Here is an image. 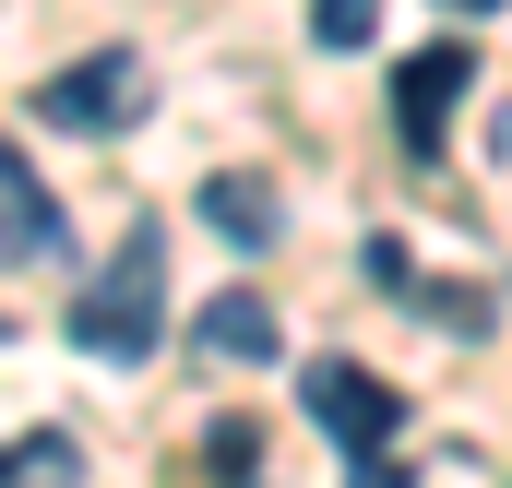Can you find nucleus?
<instances>
[{"instance_id": "1", "label": "nucleus", "mask_w": 512, "mask_h": 488, "mask_svg": "<svg viewBox=\"0 0 512 488\" xmlns=\"http://www.w3.org/2000/svg\"><path fill=\"white\" fill-rule=\"evenodd\" d=\"M155 322H167V274H155V239H131L120 274H96V286L72 298V358L143 369V358H155Z\"/></svg>"}, {"instance_id": "2", "label": "nucleus", "mask_w": 512, "mask_h": 488, "mask_svg": "<svg viewBox=\"0 0 512 488\" xmlns=\"http://www.w3.org/2000/svg\"><path fill=\"white\" fill-rule=\"evenodd\" d=\"M36 108H48L60 131H131L143 108H155V84H143V60H131V48H96V60L48 72V84H36Z\"/></svg>"}, {"instance_id": "3", "label": "nucleus", "mask_w": 512, "mask_h": 488, "mask_svg": "<svg viewBox=\"0 0 512 488\" xmlns=\"http://www.w3.org/2000/svg\"><path fill=\"white\" fill-rule=\"evenodd\" d=\"M465 84H477V60L441 36V48H405V72H393V131H405V155L429 167L441 143H453V108H465Z\"/></svg>"}, {"instance_id": "4", "label": "nucleus", "mask_w": 512, "mask_h": 488, "mask_svg": "<svg viewBox=\"0 0 512 488\" xmlns=\"http://www.w3.org/2000/svg\"><path fill=\"white\" fill-rule=\"evenodd\" d=\"M310 417L334 429V453H346V465H370L393 429H405L393 381H370V369H346V358H310Z\"/></svg>"}, {"instance_id": "5", "label": "nucleus", "mask_w": 512, "mask_h": 488, "mask_svg": "<svg viewBox=\"0 0 512 488\" xmlns=\"http://www.w3.org/2000/svg\"><path fill=\"white\" fill-rule=\"evenodd\" d=\"M72 227H60V203H48V179L0 143V262H60Z\"/></svg>"}, {"instance_id": "6", "label": "nucleus", "mask_w": 512, "mask_h": 488, "mask_svg": "<svg viewBox=\"0 0 512 488\" xmlns=\"http://www.w3.org/2000/svg\"><path fill=\"white\" fill-rule=\"evenodd\" d=\"M191 346H203V358H227V369H262L274 346H286V322H274V298H262V286H227V298H203Z\"/></svg>"}, {"instance_id": "7", "label": "nucleus", "mask_w": 512, "mask_h": 488, "mask_svg": "<svg viewBox=\"0 0 512 488\" xmlns=\"http://www.w3.org/2000/svg\"><path fill=\"white\" fill-rule=\"evenodd\" d=\"M203 227H227L239 250H274V227H286V215H274V191H262L251 167H215V179H203Z\"/></svg>"}, {"instance_id": "8", "label": "nucleus", "mask_w": 512, "mask_h": 488, "mask_svg": "<svg viewBox=\"0 0 512 488\" xmlns=\"http://www.w3.org/2000/svg\"><path fill=\"white\" fill-rule=\"evenodd\" d=\"M72 477H84V453H72L60 429H36L24 453H0V488H72Z\"/></svg>"}, {"instance_id": "9", "label": "nucleus", "mask_w": 512, "mask_h": 488, "mask_svg": "<svg viewBox=\"0 0 512 488\" xmlns=\"http://www.w3.org/2000/svg\"><path fill=\"white\" fill-rule=\"evenodd\" d=\"M203 465H215L227 488H251V465H262V429H251V417H215V429H203Z\"/></svg>"}, {"instance_id": "10", "label": "nucleus", "mask_w": 512, "mask_h": 488, "mask_svg": "<svg viewBox=\"0 0 512 488\" xmlns=\"http://www.w3.org/2000/svg\"><path fill=\"white\" fill-rule=\"evenodd\" d=\"M310 36L322 48H370L382 36V0H310Z\"/></svg>"}, {"instance_id": "11", "label": "nucleus", "mask_w": 512, "mask_h": 488, "mask_svg": "<svg viewBox=\"0 0 512 488\" xmlns=\"http://www.w3.org/2000/svg\"><path fill=\"white\" fill-rule=\"evenodd\" d=\"M358 262H370V286H393V298L417 286V262H405V239H370V250H358Z\"/></svg>"}, {"instance_id": "12", "label": "nucleus", "mask_w": 512, "mask_h": 488, "mask_svg": "<svg viewBox=\"0 0 512 488\" xmlns=\"http://www.w3.org/2000/svg\"><path fill=\"white\" fill-rule=\"evenodd\" d=\"M358 488H405V477H393V465H382V453H370V465H358Z\"/></svg>"}, {"instance_id": "13", "label": "nucleus", "mask_w": 512, "mask_h": 488, "mask_svg": "<svg viewBox=\"0 0 512 488\" xmlns=\"http://www.w3.org/2000/svg\"><path fill=\"white\" fill-rule=\"evenodd\" d=\"M453 12H501V0H453Z\"/></svg>"}, {"instance_id": "14", "label": "nucleus", "mask_w": 512, "mask_h": 488, "mask_svg": "<svg viewBox=\"0 0 512 488\" xmlns=\"http://www.w3.org/2000/svg\"><path fill=\"white\" fill-rule=\"evenodd\" d=\"M0 334H12V310H0Z\"/></svg>"}]
</instances>
